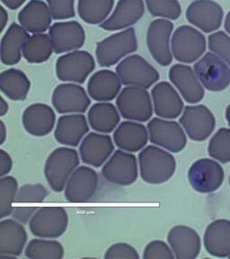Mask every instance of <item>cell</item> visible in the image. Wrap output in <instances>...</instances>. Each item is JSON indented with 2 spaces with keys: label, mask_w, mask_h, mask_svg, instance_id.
<instances>
[{
  "label": "cell",
  "mask_w": 230,
  "mask_h": 259,
  "mask_svg": "<svg viewBox=\"0 0 230 259\" xmlns=\"http://www.w3.org/2000/svg\"><path fill=\"white\" fill-rule=\"evenodd\" d=\"M69 225V216L62 207H41L32 215L29 228L32 234L42 239H56L64 234Z\"/></svg>",
  "instance_id": "cell-6"
},
{
  "label": "cell",
  "mask_w": 230,
  "mask_h": 259,
  "mask_svg": "<svg viewBox=\"0 0 230 259\" xmlns=\"http://www.w3.org/2000/svg\"><path fill=\"white\" fill-rule=\"evenodd\" d=\"M209 48L230 67V36L224 32H216L209 36Z\"/></svg>",
  "instance_id": "cell-41"
},
{
  "label": "cell",
  "mask_w": 230,
  "mask_h": 259,
  "mask_svg": "<svg viewBox=\"0 0 230 259\" xmlns=\"http://www.w3.org/2000/svg\"><path fill=\"white\" fill-rule=\"evenodd\" d=\"M96 69V62L91 53L75 51L60 57L56 62V75L64 82L83 84Z\"/></svg>",
  "instance_id": "cell-9"
},
{
  "label": "cell",
  "mask_w": 230,
  "mask_h": 259,
  "mask_svg": "<svg viewBox=\"0 0 230 259\" xmlns=\"http://www.w3.org/2000/svg\"><path fill=\"white\" fill-rule=\"evenodd\" d=\"M208 152L210 157L221 163L230 162V129L220 128L210 139Z\"/></svg>",
  "instance_id": "cell-38"
},
{
  "label": "cell",
  "mask_w": 230,
  "mask_h": 259,
  "mask_svg": "<svg viewBox=\"0 0 230 259\" xmlns=\"http://www.w3.org/2000/svg\"><path fill=\"white\" fill-rule=\"evenodd\" d=\"M180 124L191 140L203 142L210 137L216 126V119L206 105H187L180 118Z\"/></svg>",
  "instance_id": "cell-12"
},
{
  "label": "cell",
  "mask_w": 230,
  "mask_h": 259,
  "mask_svg": "<svg viewBox=\"0 0 230 259\" xmlns=\"http://www.w3.org/2000/svg\"><path fill=\"white\" fill-rule=\"evenodd\" d=\"M88 131L85 115L75 113L59 118L54 136L61 144L77 147Z\"/></svg>",
  "instance_id": "cell-29"
},
{
  "label": "cell",
  "mask_w": 230,
  "mask_h": 259,
  "mask_svg": "<svg viewBox=\"0 0 230 259\" xmlns=\"http://www.w3.org/2000/svg\"><path fill=\"white\" fill-rule=\"evenodd\" d=\"M25 256L30 259H61L64 256V248L57 240L32 239L25 248Z\"/></svg>",
  "instance_id": "cell-36"
},
{
  "label": "cell",
  "mask_w": 230,
  "mask_h": 259,
  "mask_svg": "<svg viewBox=\"0 0 230 259\" xmlns=\"http://www.w3.org/2000/svg\"><path fill=\"white\" fill-rule=\"evenodd\" d=\"M116 105L122 117L129 121L144 122L153 114L150 93L140 87L128 85L122 89L118 96Z\"/></svg>",
  "instance_id": "cell-4"
},
{
  "label": "cell",
  "mask_w": 230,
  "mask_h": 259,
  "mask_svg": "<svg viewBox=\"0 0 230 259\" xmlns=\"http://www.w3.org/2000/svg\"><path fill=\"white\" fill-rule=\"evenodd\" d=\"M48 191L40 184H26L20 187L16 196L18 204H33L43 202L48 196Z\"/></svg>",
  "instance_id": "cell-40"
},
{
  "label": "cell",
  "mask_w": 230,
  "mask_h": 259,
  "mask_svg": "<svg viewBox=\"0 0 230 259\" xmlns=\"http://www.w3.org/2000/svg\"><path fill=\"white\" fill-rule=\"evenodd\" d=\"M137 40L134 28L114 33L98 42L96 50L97 61L101 67H111L122 58L136 52Z\"/></svg>",
  "instance_id": "cell-3"
},
{
  "label": "cell",
  "mask_w": 230,
  "mask_h": 259,
  "mask_svg": "<svg viewBox=\"0 0 230 259\" xmlns=\"http://www.w3.org/2000/svg\"><path fill=\"white\" fill-rule=\"evenodd\" d=\"M98 187V176L91 167L78 166L65 187V198L69 202H86L93 198Z\"/></svg>",
  "instance_id": "cell-15"
},
{
  "label": "cell",
  "mask_w": 230,
  "mask_h": 259,
  "mask_svg": "<svg viewBox=\"0 0 230 259\" xmlns=\"http://www.w3.org/2000/svg\"><path fill=\"white\" fill-rule=\"evenodd\" d=\"M49 8L54 20L72 18L75 13V0H47Z\"/></svg>",
  "instance_id": "cell-42"
},
{
  "label": "cell",
  "mask_w": 230,
  "mask_h": 259,
  "mask_svg": "<svg viewBox=\"0 0 230 259\" xmlns=\"http://www.w3.org/2000/svg\"><path fill=\"white\" fill-rule=\"evenodd\" d=\"M79 165L76 150L61 147L50 154L45 163L44 175L49 186L55 192L64 190L70 176Z\"/></svg>",
  "instance_id": "cell-2"
},
{
  "label": "cell",
  "mask_w": 230,
  "mask_h": 259,
  "mask_svg": "<svg viewBox=\"0 0 230 259\" xmlns=\"http://www.w3.org/2000/svg\"><path fill=\"white\" fill-rule=\"evenodd\" d=\"M26 0H1V2L11 10H16L24 4Z\"/></svg>",
  "instance_id": "cell-46"
},
{
  "label": "cell",
  "mask_w": 230,
  "mask_h": 259,
  "mask_svg": "<svg viewBox=\"0 0 230 259\" xmlns=\"http://www.w3.org/2000/svg\"><path fill=\"white\" fill-rule=\"evenodd\" d=\"M18 194V183L14 177L5 176L0 179V218L13 214V203Z\"/></svg>",
  "instance_id": "cell-37"
},
{
  "label": "cell",
  "mask_w": 230,
  "mask_h": 259,
  "mask_svg": "<svg viewBox=\"0 0 230 259\" xmlns=\"http://www.w3.org/2000/svg\"><path fill=\"white\" fill-rule=\"evenodd\" d=\"M105 259H140L137 251L127 243H116L105 252Z\"/></svg>",
  "instance_id": "cell-44"
},
{
  "label": "cell",
  "mask_w": 230,
  "mask_h": 259,
  "mask_svg": "<svg viewBox=\"0 0 230 259\" xmlns=\"http://www.w3.org/2000/svg\"><path fill=\"white\" fill-rule=\"evenodd\" d=\"M113 150L114 146L110 136L91 133L81 143L79 154L85 164L99 167L108 159Z\"/></svg>",
  "instance_id": "cell-24"
},
{
  "label": "cell",
  "mask_w": 230,
  "mask_h": 259,
  "mask_svg": "<svg viewBox=\"0 0 230 259\" xmlns=\"http://www.w3.org/2000/svg\"><path fill=\"white\" fill-rule=\"evenodd\" d=\"M229 186H230V177H229Z\"/></svg>",
  "instance_id": "cell-52"
},
{
  "label": "cell",
  "mask_w": 230,
  "mask_h": 259,
  "mask_svg": "<svg viewBox=\"0 0 230 259\" xmlns=\"http://www.w3.org/2000/svg\"><path fill=\"white\" fill-rule=\"evenodd\" d=\"M225 29L230 35V11L226 15V20H225Z\"/></svg>",
  "instance_id": "cell-50"
},
{
  "label": "cell",
  "mask_w": 230,
  "mask_h": 259,
  "mask_svg": "<svg viewBox=\"0 0 230 259\" xmlns=\"http://www.w3.org/2000/svg\"><path fill=\"white\" fill-rule=\"evenodd\" d=\"M53 15L48 5L41 0H32L18 15L21 25L28 32L42 33L51 28Z\"/></svg>",
  "instance_id": "cell-27"
},
{
  "label": "cell",
  "mask_w": 230,
  "mask_h": 259,
  "mask_svg": "<svg viewBox=\"0 0 230 259\" xmlns=\"http://www.w3.org/2000/svg\"><path fill=\"white\" fill-rule=\"evenodd\" d=\"M0 126H1V135H0V144H3L6 139H7V129H6V125H5L4 121H0Z\"/></svg>",
  "instance_id": "cell-49"
},
{
  "label": "cell",
  "mask_w": 230,
  "mask_h": 259,
  "mask_svg": "<svg viewBox=\"0 0 230 259\" xmlns=\"http://www.w3.org/2000/svg\"><path fill=\"white\" fill-rule=\"evenodd\" d=\"M8 102L5 100V98L3 97H1V101H0V116H4L6 113L8 112Z\"/></svg>",
  "instance_id": "cell-48"
},
{
  "label": "cell",
  "mask_w": 230,
  "mask_h": 259,
  "mask_svg": "<svg viewBox=\"0 0 230 259\" xmlns=\"http://www.w3.org/2000/svg\"><path fill=\"white\" fill-rule=\"evenodd\" d=\"M0 9H1V16H0V20H1L0 23H1V27H0V29H1V31H3V30L5 29V27H6V24H7V23H8V13H7L6 9H5L3 7H1Z\"/></svg>",
  "instance_id": "cell-47"
},
{
  "label": "cell",
  "mask_w": 230,
  "mask_h": 259,
  "mask_svg": "<svg viewBox=\"0 0 230 259\" xmlns=\"http://www.w3.org/2000/svg\"><path fill=\"white\" fill-rule=\"evenodd\" d=\"M151 16L176 20L181 16L182 8L177 0H145Z\"/></svg>",
  "instance_id": "cell-39"
},
{
  "label": "cell",
  "mask_w": 230,
  "mask_h": 259,
  "mask_svg": "<svg viewBox=\"0 0 230 259\" xmlns=\"http://www.w3.org/2000/svg\"><path fill=\"white\" fill-rule=\"evenodd\" d=\"M13 166V160L10 155L5 151L0 150V176L1 178L8 176V173L11 171Z\"/></svg>",
  "instance_id": "cell-45"
},
{
  "label": "cell",
  "mask_w": 230,
  "mask_h": 259,
  "mask_svg": "<svg viewBox=\"0 0 230 259\" xmlns=\"http://www.w3.org/2000/svg\"><path fill=\"white\" fill-rule=\"evenodd\" d=\"M224 178L221 165L210 158H202L194 162L188 172L191 186L202 194H210L218 190L223 184Z\"/></svg>",
  "instance_id": "cell-10"
},
{
  "label": "cell",
  "mask_w": 230,
  "mask_h": 259,
  "mask_svg": "<svg viewBox=\"0 0 230 259\" xmlns=\"http://www.w3.org/2000/svg\"><path fill=\"white\" fill-rule=\"evenodd\" d=\"M121 80L117 73L103 69L95 73L87 84L89 96L96 101H112L120 94Z\"/></svg>",
  "instance_id": "cell-30"
},
{
  "label": "cell",
  "mask_w": 230,
  "mask_h": 259,
  "mask_svg": "<svg viewBox=\"0 0 230 259\" xmlns=\"http://www.w3.org/2000/svg\"><path fill=\"white\" fill-rule=\"evenodd\" d=\"M155 113L159 117L175 119L183 110V102L177 91L168 82H160L151 91Z\"/></svg>",
  "instance_id": "cell-22"
},
{
  "label": "cell",
  "mask_w": 230,
  "mask_h": 259,
  "mask_svg": "<svg viewBox=\"0 0 230 259\" xmlns=\"http://www.w3.org/2000/svg\"><path fill=\"white\" fill-rule=\"evenodd\" d=\"M52 101L54 108L60 113H85L91 104L85 89L73 83L57 85Z\"/></svg>",
  "instance_id": "cell-16"
},
{
  "label": "cell",
  "mask_w": 230,
  "mask_h": 259,
  "mask_svg": "<svg viewBox=\"0 0 230 259\" xmlns=\"http://www.w3.org/2000/svg\"><path fill=\"white\" fill-rule=\"evenodd\" d=\"M203 244L207 252L216 257H229L230 221L219 219L206 228Z\"/></svg>",
  "instance_id": "cell-26"
},
{
  "label": "cell",
  "mask_w": 230,
  "mask_h": 259,
  "mask_svg": "<svg viewBox=\"0 0 230 259\" xmlns=\"http://www.w3.org/2000/svg\"><path fill=\"white\" fill-rule=\"evenodd\" d=\"M28 32L21 24L13 23L1 40V62L12 66L21 61Z\"/></svg>",
  "instance_id": "cell-31"
},
{
  "label": "cell",
  "mask_w": 230,
  "mask_h": 259,
  "mask_svg": "<svg viewBox=\"0 0 230 259\" xmlns=\"http://www.w3.org/2000/svg\"><path fill=\"white\" fill-rule=\"evenodd\" d=\"M31 89L28 77L20 69L5 70L0 75V89L6 97L13 101H23Z\"/></svg>",
  "instance_id": "cell-32"
},
{
  "label": "cell",
  "mask_w": 230,
  "mask_h": 259,
  "mask_svg": "<svg viewBox=\"0 0 230 259\" xmlns=\"http://www.w3.org/2000/svg\"><path fill=\"white\" fill-rule=\"evenodd\" d=\"M226 119L227 122H228V125L230 126V105L226 107Z\"/></svg>",
  "instance_id": "cell-51"
},
{
  "label": "cell",
  "mask_w": 230,
  "mask_h": 259,
  "mask_svg": "<svg viewBox=\"0 0 230 259\" xmlns=\"http://www.w3.org/2000/svg\"><path fill=\"white\" fill-rule=\"evenodd\" d=\"M114 0H78V15L89 24L104 23L113 10Z\"/></svg>",
  "instance_id": "cell-35"
},
{
  "label": "cell",
  "mask_w": 230,
  "mask_h": 259,
  "mask_svg": "<svg viewBox=\"0 0 230 259\" xmlns=\"http://www.w3.org/2000/svg\"><path fill=\"white\" fill-rule=\"evenodd\" d=\"M27 233L24 226L13 219L0 223V258H16L24 250Z\"/></svg>",
  "instance_id": "cell-21"
},
{
  "label": "cell",
  "mask_w": 230,
  "mask_h": 259,
  "mask_svg": "<svg viewBox=\"0 0 230 259\" xmlns=\"http://www.w3.org/2000/svg\"><path fill=\"white\" fill-rule=\"evenodd\" d=\"M118 76L123 85L150 89L158 82L159 73L140 55H130L120 62L116 68Z\"/></svg>",
  "instance_id": "cell-8"
},
{
  "label": "cell",
  "mask_w": 230,
  "mask_h": 259,
  "mask_svg": "<svg viewBox=\"0 0 230 259\" xmlns=\"http://www.w3.org/2000/svg\"><path fill=\"white\" fill-rule=\"evenodd\" d=\"M144 13L143 0H120L113 14L100 26L110 32L129 28L142 18Z\"/></svg>",
  "instance_id": "cell-23"
},
{
  "label": "cell",
  "mask_w": 230,
  "mask_h": 259,
  "mask_svg": "<svg viewBox=\"0 0 230 259\" xmlns=\"http://www.w3.org/2000/svg\"><path fill=\"white\" fill-rule=\"evenodd\" d=\"M49 35L57 54L82 48L85 41V30L77 21L55 23L51 26Z\"/></svg>",
  "instance_id": "cell-17"
},
{
  "label": "cell",
  "mask_w": 230,
  "mask_h": 259,
  "mask_svg": "<svg viewBox=\"0 0 230 259\" xmlns=\"http://www.w3.org/2000/svg\"><path fill=\"white\" fill-rule=\"evenodd\" d=\"M144 259H174L172 248L163 240H153L147 245L143 253Z\"/></svg>",
  "instance_id": "cell-43"
},
{
  "label": "cell",
  "mask_w": 230,
  "mask_h": 259,
  "mask_svg": "<svg viewBox=\"0 0 230 259\" xmlns=\"http://www.w3.org/2000/svg\"><path fill=\"white\" fill-rule=\"evenodd\" d=\"M142 178L146 183L159 185L174 176L176 161L172 154L157 146H148L139 155Z\"/></svg>",
  "instance_id": "cell-1"
},
{
  "label": "cell",
  "mask_w": 230,
  "mask_h": 259,
  "mask_svg": "<svg viewBox=\"0 0 230 259\" xmlns=\"http://www.w3.org/2000/svg\"><path fill=\"white\" fill-rule=\"evenodd\" d=\"M223 9L212 0H196L187 8L186 18L204 32H212L222 24Z\"/></svg>",
  "instance_id": "cell-18"
},
{
  "label": "cell",
  "mask_w": 230,
  "mask_h": 259,
  "mask_svg": "<svg viewBox=\"0 0 230 259\" xmlns=\"http://www.w3.org/2000/svg\"><path fill=\"white\" fill-rule=\"evenodd\" d=\"M148 130L151 143L171 152H180L187 144L186 134L176 121L153 118L148 123Z\"/></svg>",
  "instance_id": "cell-11"
},
{
  "label": "cell",
  "mask_w": 230,
  "mask_h": 259,
  "mask_svg": "<svg viewBox=\"0 0 230 259\" xmlns=\"http://www.w3.org/2000/svg\"><path fill=\"white\" fill-rule=\"evenodd\" d=\"M149 137V130L146 126L133 121H122L113 134V140L118 148L129 152L143 150Z\"/></svg>",
  "instance_id": "cell-28"
},
{
  "label": "cell",
  "mask_w": 230,
  "mask_h": 259,
  "mask_svg": "<svg viewBox=\"0 0 230 259\" xmlns=\"http://www.w3.org/2000/svg\"><path fill=\"white\" fill-rule=\"evenodd\" d=\"M137 158L122 150H116L102 169L105 180L117 186L132 185L137 180Z\"/></svg>",
  "instance_id": "cell-14"
},
{
  "label": "cell",
  "mask_w": 230,
  "mask_h": 259,
  "mask_svg": "<svg viewBox=\"0 0 230 259\" xmlns=\"http://www.w3.org/2000/svg\"><path fill=\"white\" fill-rule=\"evenodd\" d=\"M22 121L24 129L29 134L42 137L53 131L56 122V115L51 106L37 103L25 109Z\"/></svg>",
  "instance_id": "cell-25"
},
{
  "label": "cell",
  "mask_w": 230,
  "mask_h": 259,
  "mask_svg": "<svg viewBox=\"0 0 230 259\" xmlns=\"http://www.w3.org/2000/svg\"><path fill=\"white\" fill-rule=\"evenodd\" d=\"M169 78L186 102L196 104L203 99L205 94L203 85L190 66L183 64L172 66L169 70Z\"/></svg>",
  "instance_id": "cell-19"
},
{
  "label": "cell",
  "mask_w": 230,
  "mask_h": 259,
  "mask_svg": "<svg viewBox=\"0 0 230 259\" xmlns=\"http://www.w3.org/2000/svg\"><path fill=\"white\" fill-rule=\"evenodd\" d=\"M167 240L175 258H196L201 252L202 242L200 235L191 227H173L167 235Z\"/></svg>",
  "instance_id": "cell-20"
},
{
  "label": "cell",
  "mask_w": 230,
  "mask_h": 259,
  "mask_svg": "<svg viewBox=\"0 0 230 259\" xmlns=\"http://www.w3.org/2000/svg\"><path fill=\"white\" fill-rule=\"evenodd\" d=\"M88 122L95 131L109 134L120 122V113L115 105L111 103H97L89 109Z\"/></svg>",
  "instance_id": "cell-33"
},
{
  "label": "cell",
  "mask_w": 230,
  "mask_h": 259,
  "mask_svg": "<svg viewBox=\"0 0 230 259\" xmlns=\"http://www.w3.org/2000/svg\"><path fill=\"white\" fill-rule=\"evenodd\" d=\"M174 24L166 19H156L150 23L147 32V45L151 56L163 67L173 61L170 38Z\"/></svg>",
  "instance_id": "cell-13"
},
{
  "label": "cell",
  "mask_w": 230,
  "mask_h": 259,
  "mask_svg": "<svg viewBox=\"0 0 230 259\" xmlns=\"http://www.w3.org/2000/svg\"><path fill=\"white\" fill-rule=\"evenodd\" d=\"M228 258H230V255H229V257H228Z\"/></svg>",
  "instance_id": "cell-53"
},
{
  "label": "cell",
  "mask_w": 230,
  "mask_h": 259,
  "mask_svg": "<svg viewBox=\"0 0 230 259\" xmlns=\"http://www.w3.org/2000/svg\"><path fill=\"white\" fill-rule=\"evenodd\" d=\"M206 38L197 29L182 25L174 31L171 49L175 60L190 64L199 60L206 51Z\"/></svg>",
  "instance_id": "cell-5"
},
{
  "label": "cell",
  "mask_w": 230,
  "mask_h": 259,
  "mask_svg": "<svg viewBox=\"0 0 230 259\" xmlns=\"http://www.w3.org/2000/svg\"><path fill=\"white\" fill-rule=\"evenodd\" d=\"M194 72L202 85L212 92L230 85V67L215 53H208L194 64Z\"/></svg>",
  "instance_id": "cell-7"
},
{
  "label": "cell",
  "mask_w": 230,
  "mask_h": 259,
  "mask_svg": "<svg viewBox=\"0 0 230 259\" xmlns=\"http://www.w3.org/2000/svg\"><path fill=\"white\" fill-rule=\"evenodd\" d=\"M51 37L46 33H34L29 36L23 50L24 58L29 63H42L48 61L53 53Z\"/></svg>",
  "instance_id": "cell-34"
}]
</instances>
